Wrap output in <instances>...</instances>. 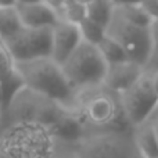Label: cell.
I'll list each match as a JSON object with an SVG mask.
<instances>
[{
    "label": "cell",
    "mask_w": 158,
    "mask_h": 158,
    "mask_svg": "<svg viewBox=\"0 0 158 158\" xmlns=\"http://www.w3.org/2000/svg\"><path fill=\"white\" fill-rule=\"evenodd\" d=\"M97 47L101 52L104 60H106V63L108 64V65L129 60L125 50L122 49V46H121L118 42H115L114 39H111L110 36H106V38L97 44Z\"/></svg>",
    "instance_id": "obj_16"
},
{
    "label": "cell",
    "mask_w": 158,
    "mask_h": 158,
    "mask_svg": "<svg viewBox=\"0 0 158 158\" xmlns=\"http://www.w3.org/2000/svg\"><path fill=\"white\" fill-rule=\"evenodd\" d=\"M75 2H78V3H81V4H85V6H86V4H89L92 0H75Z\"/></svg>",
    "instance_id": "obj_24"
},
{
    "label": "cell",
    "mask_w": 158,
    "mask_h": 158,
    "mask_svg": "<svg viewBox=\"0 0 158 158\" xmlns=\"http://www.w3.org/2000/svg\"><path fill=\"white\" fill-rule=\"evenodd\" d=\"M78 25L82 33V39L92 44H96V46L107 36L106 27L97 24V22H94L93 19L87 18V17H85Z\"/></svg>",
    "instance_id": "obj_18"
},
{
    "label": "cell",
    "mask_w": 158,
    "mask_h": 158,
    "mask_svg": "<svg viewBox=\"0 0 158 158\" xmlns=\"http://www.w3.org/2000/svg\"><path fill=\"white\" fill-rule=\"evenodd\" d=\"M135 144L142 158H158V137L153 122L150 119L136 126Z\"/></svg>",
    "instance_id": "obj_13"
},
{
    "label": "cell",
    "mask_w": 158,
    "mask_h": 158,
    "mask_svg": "<svg viewBox=\"0 0 158 158\" xmlns=\"http://www.w3.org/2000/svg\"><path fill=\"white\" fill-rule=\"evenodd\" d=\"M0 115H2V114H0Z\"/></svg>",
    "instance_id": "obj_28"
},
{
    "label": "cell",
    "mask_w": 158,
    "mask_h": 158,
    "mask_svg": "<svg viewBox=\"0 0 158 158\" xmlns=\"http://www.w3.org/2000/svg\"><path fill=\"white\" fill-rule=\"evenodd\" d=\"M0 27H2V8H0Z\"/></svg>",
    "instance_id": "obj_26"
},
{
    "label": "cell",
    "mask_w": 158,
    "mask_h": 158,
    "mask_svg": "<svg viewBox=\"0 0 158 158\" xmlns=\"http://www.w3.org/2000/svg\"><path fill=\"white\" fill-rule=\"evenodd\" d=\"M121 104L132 126L148 121L158 110V96L151 83V75L146 71L132 87L119 94Z\"/></svg>",
    "instance_id": "obj_5"
},
{
    "label": "cell",
    "mask_w": 158,
    "mask_h": 158,
    "mask_svg": "<svg viewBox=\"0 0 158 158\" xmlns=\"http://www.w3.org/2000/svg\"><path fill=\"white\" fill-rule=\"evenodd\" d=\"M151 75V83H153V87H154V92L157 93L158 96V69H154V71H148Z\"/></svg>",
    "instance_id": "obj_20"
},
{
    "label": "cell",
    "mask_w": 158,
    "mask_h": 158,
    "mask_svg": "<svg viewBox=\"0 0 158 158\" xmlns=\"http://www.w3.org/2000/svg\"><path fill=\"white\" fill-rule=\"evenodd\" d=\"M15 67L28 90L61 107L71 108L77 104V92L52 57L15 61Z\"/></svg>",
    "instance_id": "obj_2"
},
{
    "label": "cell",
    "mask_w": 158,
    "mask_h": 158,
    "mask_svg": "<svg viewBox=\"0 0 158 158\" xmlns=\"http://www.w3.org/2000/svg\"><path fill=\"white\" fill-rule=\"evenodd\" d=\"M2 103H3V93H2V86H0V111H2Z\"/></svg>",
    "instance_id": "obj_25"
},
{
    "label": "cell",
    "mask_w": 158,
    "mask_h": 158,
    "mask_svg": "<svg viewBox=\"0 0 158 158\" xmlns=\"http://www.w3.org/2000/svg\"><path fill=\"white\" fill-rule=\"evenodd\" d=\"M79 158H132V151L119 135H96L90 137L79 153Z\"/></svg>",
    "instance_id": "obj_8"
},
{
    "label": "cell",
    "mask_w": 158,
    "mask_h": 158,
    "mask_svg": "<svg viewBox=\"0 0 158 158\" xmlns=\"http://www.w3.org/2000/svg\"><path fill=\"white\" fill-rule=\"evenodd\" d=\"M64 158H79V157H75V156H69V157H64Z\"/></svg>",
    "instance_id": "obj_27"
},
{
    "label": "cell",
    "mask_w": 158,
    "mask_h": 158,
    "mask_svg": "<svg viewBox=\"0 0 158 158\" xmlns=\"http://www.w3.org/2000/svg\"><path fill=\"white\" fill-rule=\"evenodd\" d=\"M146 72V68L135 61H122V63L111 64L107 68V74L103 85L110 90L118 93H123L132 87Z\"/></svg>",
    "instance_id": "obj_11"
},
{
    "label": "cell",
    "mask_w": 158,
    "mask_h": 158,
    "mask_svg": "<svg viewBox=\"0 0 158 158\" xmlns=\"http://www.w3.org/2000/svg\"><path fill=\"white\" fill-rule=\"evenodd\" d=\"M50 129L58 139L65 142H77L85 133V126L77 115L60 114L50 125Z\"/></svg>",
    "instance_id": "obj_12"
},
{
    "label": "cell",
    "mask_w": 158,
    "mask_h": 158,
    "mask_svg": "<svg viewBox=\"0 0 158 158\" xmlns=\"http://www.w3.org/2000/svg\"><path fill=\"white\" fill-rule=\"evenodd\" d=\"M75 107L85 129L93 128L97 135H121L131 125L119 94L104 85L78 92Z\"/></svg>",
    "instance_id": "obj_1"
},
{
    "label": "cell",
    "mask_w": 158,
    "mask_h": 158,
    "mask_svg": "<svg viewBox=\"0 0 158 158\" xmlns=\"http://www.w3.org/2000/svg\"><path fill=\"white\" fill-rule=\"evenodd\" d=\"M142 6L148 14L153 17L154 21H158V0H142Z\"/></svg>",
    "instance_id": "obj_19"
},
{
    "label": "cell",
    "mask_w": 158,
    "mask_h": 158,
    "mask_svg": "<svg viewBox=\"0 0 158 158\" xmlns=\"http://www.w3.org/2000/svg\"><path fill=\"white\" fill-rule=\"evenodd\" d=\"M22 28L24 27H22V22L19 19L15 7L2 8V27H0V39L2 40H6L13 35L18 33Z\"/></svg>",
    "instance_id": "obj_17"
},
{
    "label": "cell",
    "mask_w": 158,
    "mask_h": 158,
    "mask_svg": "<svg viewBox=\"0 0 158 158\" xmlns=\"http://www.w3.org/2000/svg\"><path fill=\"white\" fill-rule=\"evenodd\" d=\"M4 43L15 61L52 57L53 28H22Z\"/></svg>",
    "instance_id": "obj_6"
},
{
    "label": "cell",
    "mask_w": 158,
    "mask_h": 158,
    "mask_svg": "<svg viewBox=\"0 0 158 158\" xmlns=\"http://www.w3.org/2000/svg\"><path fill=\"white\" fill-rule=\"evenodd\" d=\"M107 36L122 46L131 61L146 68L154 52V36L151 28H142L122 19L118 14H112L111 21L106 28Z\"/></svg>",
    "instance_id": "obj_4"
},
{
    "label": "cell",
    "mask_w": 158,
    "mask_h": 158,
    "mask_svg": "<svg viewBox=\"0 0 158 158\" xmlns=\"http://www.w3.org/2000/svg\"><path fill=\"white\" fill-rule=\"evenodd\" d=\"M18 4H24V3H36V2H42V0H17Z\"/></svg>",
    "instance_id": "obj_23"
},
{
    "label": "cell",
    "mask_w": 158,
    "mask_h": 158,
    "mask_svg": "<svg viewBox=\"0 0 158 158\" xmlns=\"http://www.w3.org/2000/svg\"><path fill=\"white\" fill-rule=\"evenodd\" d=\"M83 40L79 25L65 19H60L56 27H53V49L52 58L57 64H63L74 50Z\"/></svg>",
    "instance_id": "obj_9"
},
{
    "label": "cell",
    "mask_w": 158,
    "mask_h": 158,
    "mask_svg": "<svg viewBox=\"0 0 158 158\" xmlns=\"http://www.w3.org/2000/svg\"><path fill=\"white\" fill-rule=\"evenodd\" d=\"M15 8L24 28H53L60 21L57 8L46 0L17 4Z\"/></svg>",
    "instance_id": "obj_10"
},
{
    "label": "cell",
    "mask_w": 158,
    "mask_h": 158,
    "mask_svg": "<svg viewBox=\"0 0 158 158\" xmlns=\"http://www.w3.org/2000/svg\"><path fill=\"white\" fill-rule=\"evenodd\" d=\"M63 72L75 92L103 85L108 64L96 44L82 40L71 56L61 64Z\"/></svg>",
    "instance_id": "obj_3"
},
{
    "label": "cell",
    "mask_w": 158,
    "mask_h": 158,
    "mask_svg": "<svg viewBox=\"0 0 158 158\" xmlns=\"http://www.w3.org/2000/svg\"><path fill=\"white\" fill-rule=\"evenodd\" d=\"M18 2L17 0H0V8H11L17 7Z\"/></svg>",
    "instance_id": "obj_21"
},
{
    "label": "cell",
    "mask_w": 158,
    "mask_h": 158,
    "mask_svg": "<svg viewBox=\"0 0 158 158\" xmlns=\"http://www.w3.org/2000/svg\"><path fill=\"white\" fill-rule=\"evenodd\" d=\"M115 14L121 17L122 19L131 22L133 25L142 28H151L154 24V19L150 14L146 11V8L142 6V3L136 4H126V6H117L114 8Z\"/></svg>",
    "instance_id": "obj_14"
},
{
    "label": "cell",
    "mask_w": 158,
    "mask_h": 158,
    "mask_svg": "<svg viewBox=\"0 0 158 158\" xmlns=\"http://www.w3.org/2000/svg\"><path fill=\"white\" fill-rule=\"evenodd\" d=\"M115 6L111 0H92L86 4V17L107 28L114 14Z\"/></svg>",
    "instance_id": "obj_15"
},
{
    "label": "cell",
    "mask_w": 158,
    "mask_h": 158,
    "mask_svg": "<svg viewBox=\"0 0 158 158\" xmlns=\"http://www.w3.org/2000/svg\"><path fill=\"white\" fill-rule=\"evenodd\" d=\"M0 86L3 93L2 111H6L13 106L17 96L25 89V85L19 72L17 71L13 54L2 39H0Z\"/></svg>",
    "instance_id": "obj_7"
},
{
    "label": "cell",
    "mask_w": 158,
    "mask_h": 158,
    "mask_svg": "<svg viewBox=\"0 0 158 158\" xmlns=\"http://www.w3.org/2000/svg\"><path fill=\"white\" fill-rule=\"evenodd\" d=\"M112 4L117 7V6H126V4H136V3H140L142 0H111Z\"/></svg>",
    "instance_id": "obj_22"
}]
</instances>
